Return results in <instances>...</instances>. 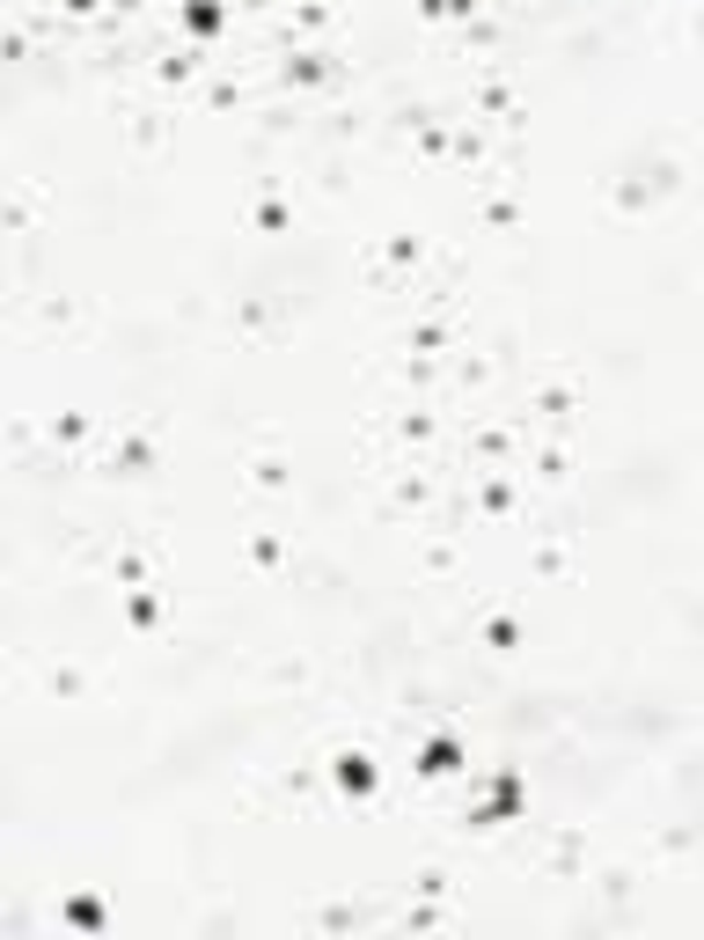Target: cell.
<instances>
[{
	"label": "cell",
	"mask_w": 704,
	"mask_h": 940,
	"mask_svg": "<svg viewBox=\"0 0 704 940\" xmlns=\"http://www.w3.org/2000/svg\"><path fill=\"white\" fill-rule=\"evenodd\" d=\"M462 765V749L448 743V735H440V743H426V771H455Z\"/></svg>",
	"instance_id": "cell-2"
},
{
	"label": "cell",
	"mask_w": 704,
	"mask_h": 940,
	"mask_svg": "<svg viewBox=\"0 0 704 940\" xmlns=\"http://www.w3.org/2000/svg\"><path fill=\"white\" fill-rule=\"evenodd\" d=\"M338 779L353 793H367V787H374V765H367V757H338Z\"/></svg>",
	"instance_id": "cell-1"
},
{
	"label": "cell",
	"mask_w": 704,
	"mask_h": 940,
	"mask_svg": "<svg viewBox=\"0 0 704 940\" xmlns=\"http://www.w3.org/2000/svg\"><path fill=\"white\" fill-rule=\"evenodd\" d=\"M184 15H192V30H220V8H213V0H192Z\"/></svg>",
	"instance_id": "cell-3"
},
{
	"label": "cell",
	"mask_w": 704,
	"mask_h": 940,
	"mask_svg": "<svg viewBox=\"0 0 704 940\" xmlns=\"http://www.w3.org/2000/svg\"><path fill=\"white\" fill-rule=\"evenodd\" d=\"M448 8H462V0H448Z\"/></svg>",
	"instance_id": "cell-4"
}]
</instances>
